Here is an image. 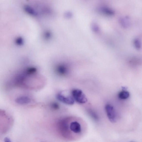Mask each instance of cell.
<instances>
[{
    "label": "cell",
    "instance_id": "cell-1",
    "mask_svg": "<svg viewBox=\"0 0 142 142\" xmlns=\"http://www.w3.org/2000/svg\"><path fill=\"white\" fill-rule=\"evenodd\" d=\"M72 96L75 101L78 103L83 104L87 101V99L85 94L81 90L75 89L72 92Z\"/></svg>",
    "mask_w": 142,
    "mask_h": 142
},
{
    "label": "cell",
    "instance_id": "cell-2",
    "mask_svg": "<svg viewBox=\"0 0 142 142\" xmlns=\"http://www.w3.org/2000/svg\"><path fill=\"white\" fill-rule=\"evenodd\" d=\"M105 110L109 119L111 122L115 123L116 122L117 115L113 106L108 104L105 106Z\"/></svg>",
    "mask_w": 142,
    "mask_h": 142
},
{
    "label": "cell",
    "instance_id": "cell-3",
    "mask_svg": "<svg viewBox=\"0 0 142 142\" xmlns=\"http://www.w3.org/2000/svg\"><path fill=\"white\" fill-rule=\"evenodd\" d=\"M57 98L59 101L67 105H72L75 103V100L72 96H64L61 93H58Z\"/></svg>",
    "mask_w": 142,
    "mask_h": 142
},
{
    "label": "cell",
    "instance_id": "cell-4",
    "mask_svg": "<svg viewBox=\"0 0 142 142\" xmlns=\"http://www.w3.org/2000/svg\"><path fill=\"white\" fill-rule=\"evenodd\" d=\"M70 129L71 131L76 134H79L81 131V127L80 124L76 121L71 123Z\"/></svg>",
    "mask_w": 142,
    "mask_h": 142
},
{
    "label": "cell",
    "instance_id": "cell-5",
    "mask_svg": "<svg viewBox=\"0 0 142 142\" xmlns=\"http://www.w3.org/2000/svg\"><path fill=\"white\" fill-rule=\"evenodd\" d=\"M30 97L26 96H23L17 98L16 100V103L22 105L26 104L31 102Z\"/></svg>",
    "mask_w": 142,
    "mask_h": 142
},
{
    "label": "cell",
    "instance_id": "cell-6",
    "mask_svg": "<svg viewBox=\"0 0 142 142\" xmlns=\"http://www.w3.org/2000/svg\"><path fill=\"white\" fill-rule=\"evenodd\" d=\"M56 70L59 75L64 76L67 74L68 69L66 66L63 65H61L57 66Z\"/></svg>",
    "mask_w": 142,
    "mask_h": 142
},
{
    "label": "cell",
    "instance_id": "cell-7",
    "mask_svg": "<svg viewBox=\"0 0 142 142\" xmlns=\"http://www.w3.org/2000/svg\"><path fill=\"white\" fill-rule=\"evenodd\" d=\"M130 94L128 91L124 90L120 92L118 95L119 98L122 99H126L128 98Z\"/></svg>",
    "mask_w": 142,
    "mask_h": 142
},
{
    "label": "cell",
    "instance_id": "cell-8",
    "mask_svg": "<svg viewBox=\"0 0 142 142\" xmlns=\"http://www.w3.org/2000/svg\"><path fill=\"white\" fill-rule=\"evenodd\" d=\"M134 46L136 49H139L141 47V43L140 40L138 39H135L134 41Z\"/></svg>",
    "mask_w": 142,
    "mask_h": 142
},
{
    "label": "cell",
    "instance_id": "cell-9",
    "mask_svg": "<svg viewBox=\"0 0 142 142\" xmlns=\"http://www.w3.org/2000/svg\"><path fill=\"white\" fill-rule=\"evenodd\" d=\"M128 19L127 17H123L121 19V22L124 27H127L128 25Z\"/></svg>",
    "mask_w": 142,
    "mask_h": 142
},
{
    "label": "cell",
    "instance_id": "cell-10",
    "mask_svg": "<svg viewBox=\"0 0 142 142\" xmlns=\"http://www.w3.org/2000/svg\"><path fill=\"white\" fill-rule=\"evenodd\" d=\"M94 120L97 121L98 120V117L97 115L94 111L92 110H90L88 112Z\"/></svg>",
    "mask_w": 142,
    "mask_h": 142
},
{
    "label": "cell",
    "instance_id": "cell-11",
    "mask_svg": "<svg viewBox=\"0 0 142 142\" xmlns=\"http://www.w3.org/2000/svg\"><path fill=\"white\" fill-rule=\"evenodd\" d=\"M51 107L54 110H57L59 109L60 106L57 103H53L51 104Z\"/></svg>",
    "mask_w": 142,
    "mask_h": 142
},
{
    "label": "cell",
    "instance_id": "cell-12",
    "mask_svg": "<svg viewBox=\"0 0 142 142\" xmlns=\"http://www.w3.org/2000/svg\"><path fill=\"white\" fill-rule=\"evenodd\" d=\"M4 142H12L10 138L7 137L4 139Z\"/></svg>",
    "mask_w": 142,
    "mask_h": 142
},
{
    "label": "cell",
    "instance_id": "cell-13",
    "mask_svg": "<svg viewBox=\"0 0 142 142\" xmlns=\"http://www.w3.org/2000/svg\"><path fill=\"white\" fill-rule=\"evenodd\" d=\"M131 142H133V141H131Z\"/></svg>",
    "mask_w": 142,
    "mask_h": 142
}]
</instances>
